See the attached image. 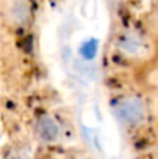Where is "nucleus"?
<instances>
[{
    "label": "nucleus",
    "instance_id": "nucleus-1",
    "mask_svg": "<svg viewBox=\"0 0 158 159\" xmlns=\"http://www.w3.org/2000/svg\"><path fill=\"white\" fill-rule=\"evenodd\" d=\"M114 113L116 120L128 131L129 135L139 133L148 120L147 102L142 96L134 93L118 99L114 106Z\"/></svg>",
    "mask_w": 158,
    "mask_h": 159
},
{
    "label": "nucleus",
    "instance_id": "nucleus-2",
    "mask_svg": "<svg viewBox=\"0 0 158 159\" xmlns=\"http://www.w3.org/2000/svg\"><path fill=\"white\" fill-rule=\"evenodd\" d=\"M119 48L126 52L129 56H137V55H143L147 50V45L143 41V38L137 34L129 32V34H123L119 39Z\"/></svg>",
    "mask_w": 158,
    "mask_h": 159
},
{
    "label": "nucleus",
    "instance_id": "nucleus-4",
    "mask_svg": "<svg viewBox=\"0 0 158 159\" xmlns=\"http://www.w3.org/2000/svg\"><path fill=\"white\" fill-rule=\"evenodd\" d=\"M10 18L13 20L16 24H25L30 21V7H28L25 0H16L13 4L10 6Z\"/></svg>",
    "mask_w": 158,
    "mask_h": 159
},
{
    "label": "nucleus",
    "instance_id": "nucleus-3",
    "mask_svg": "<svg viewBox=\"0 0 158 159\" xmlns=\"http://www.w3.org/2000/svg\"><path fill=\"white\" fill-rule=\"evenodd\" d=\"M36 133L41 140L53 143L59 137V126L50 116L44 115L36 120Z\"/></svg>",
    "mask_w": 158,
    "mask_h": 159
},
{
    "label": "nucleus",
    "instance_id": "nucleus-5",
    "mask_svg": "<svg viewBox=\"0 0 158 159\" xmlns=\"http://www.w3.org/2000/svg\"><path fill=\"white\" fill-rule=\"evenodd\" d=\"M98 52V41L97 39H88V41L83 42L81 46L78 48V53L81 55V57L86 60H91L95 57Z\"/></svg>",
    "mask_w": 158,
    "mask_h": 159
}]
</instances>
